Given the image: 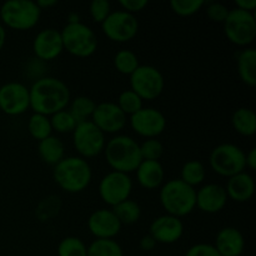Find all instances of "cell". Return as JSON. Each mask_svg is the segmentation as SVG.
Wrapping results in <instances>:
<instances>
[{"mask_svg":"<svg viewBox=\"0 0 256 256\" xmlns=\"http://www.w3.org/2000/svg\"><path fill=\"white\" fill-rule=\"evenodd\" d=\"M30 109L29 88L18 82L0 86V110L10 116H19Z\"/></svg>","mask_w":256,"mask_h":256,"instance_id":"13","label":"cell"},{"mask_svg":"<svg viewBox=\"0 0 256 256\" xmlns=\"http://www.w3.org/2000/svg\"><path fill=\"white\" fill-rule=\"evenodd\" d=\"M60 208H62L60 198L56 195H50L38 204L35 214L40 222H49L50 219L56 216L58 212H60Z\"/></svg>","mask_w":256,"mask_h":256,"instance_id":"34","label":"cell"},{"mask_svg":"<svg viewBox=\"0 0 256 256\" xmlns=\"http://www.w3.org/2000/svg\"><path fill=\"white\" fill-rule=\"evenodd\" d=\"M245 165L248 169L255 170L256 169V149L252 148L248 152H245Z\"/></svg>","mask_w":256,"mask_h":256,"instance_id":"45","label":"cell"},{"mask_svg":"<svg viewBox=\"0 0 256 256\" xmlns=\"http://www.w3.org/2000/svg\"><path fill=\"white\" fill-rule=\"evenodd\" d=\"M160 204L166 214L182 219L196 208V190L180 179L168 180L160 189Z\"/></svg>","mask_w":256,"mask_h":256,"instance_id":"4","label":"cell"},{"mask_svg":"<svg viewBox=\"0 0 256 256\" xmlns=\"http://www.w3.org/2000/svg\"><path fill=\"white\" fill-rule=\"evenodd\" d=\"M135 172L139 185L146 190H155L164 184L165 170L160 162L142 160Z\"/></svg>","mask_w":256,"mask_h":256,"instance_id":"22","label":"cell"},{"mask_svg":"<svg viewBox=\"0 0 256 256\" xmlns=\"http://www.w3.org/2000/svg\"><path fill=\"white\" fill-rule=\"evenodd\" d=\"M140 249L142 250V252H152V250L155 249V246H156V242L154 240V238L150 234L148 235H144V236L140 239Z\"/></svg>","mask_w":256,"mask_h":256,"instance_id":"43","label":"cell"},{"mask_svg":"<svg viewBox=\"0 0 256 256\" xmlns=\"http://www.w3.org/2000/svg\"><path fill=\"white\" fill-rule=\"evenodd\" d=\"M92 19L102 25L112 12V4L108 0H92L89 8Z\"/></svg>","mask_w":256,"mask_h":256,"instance_id":"38","label":"cell"},{"mask_svg":"<svg viewBox=\"0 0 256 256\" xmlns=\"http://www.w3.org/2000/svg\"><path fill=\"white\" fill-rule=\"evenodd\" d=\"M149 234L154 238L156 244H174L182 239L184 234V224L182 219L165 214L155 218L149 228Z\"/></svg>","mask_w":256,"mask_h":256,"instance_id":"17","label":"cell"},{"mask_svg":"<svg viewBox=\"0 0 256 256\" xmlns=\"http://www.w3.org/2000/svg\"><path fill=\"white\" fill-rule=\"evenodd\" d=\"M225 192L228 199L235 202H246L254 196L255 182L254 178L246 172H239L234 176L229 178L226 182Z\"/></svg>","mask_w":256,"mask_h":256,"instance_id":"21","label":"cell"},{"mask_svg":"<svg viewBox=\"0 0 256 256\" xmlns=\"http://www.w3.org/2000/svg\"><path fill=\"white\" fill-rule=\"evenodd\" d=\"M95 108H96V102L92 98L82 95V96H76L70 100L68 110L72 115V118L76 120L78 124H80V122L92 120Z\"/></svg>","mask_w":256,"mask_h":256,"instance_id":"26","label":"cell"},{"mask_svg":"<svg viewBox=\"0 0 256 256\" xmlns=\"http://www.w3.org/2000/svg\"><path fill=\"white\" fill-rule=\"evenodd\" d=\"M28 132H29L30 136L38 142H42V140L49 138L50 135H52L50 118L32 112V115L28 120Z\"/></svg>","mask_w":256,"mask_h":256,"instance_id":"29","label":"cell"},{"mask_svg":"<svg viewBox=\"0 0 256 256\" xmlns=\"http://www.w3.org/2000/svg\"><path fill=\"white\" fill-rule=\"evenodd\" d=\"M75 22H80V16L76 12H70L68 15V24H75Z\"/></svg>","mask_w":256,"mask_h":256,"instance_id":"48","label":"cell"},{"mask_svg":"<svg viewBox=\"0 0 256 256\" xmlns=\"http://www.w3.org/2000/svg\"><path fill=\"white\" fill-rule=\"evenodd\" d=\"M232 128L242 136H252L256 132V115L250 108H239L232 112Z\"/></svg>","mask_w":256,"mask_h":256,"instance_id":"25","label":"cell"},{"mask_svg":"<svg viewBox=\"0 0 256 256\" xmlns=\"http://www.w3.org/2000/svg\"><path fill=\"white\" fill-rule=\"evenodd\" d=\"M38 154L45 164L55 166L58 162H60L65 158L64 142L58 136L50 135L46 139L39 142Z\"/></svg>","mask_w":256,"mask_h":256,"instance_id":"24","label":"cell"},{"mask_svg":"<svg viewBox=\"0 0 256 256\" xmlns=\"http://www.w3.org/2000/svg\"><path fill=\"white\" fill-rule=\"evenodd\" d=\"M29 95L30 109L49 118L66 109L72 100L69 86L62 80L48 75L32 82Z\"/></svg>","mask_w":256,"mask_h":256,"instance_id":"1","label":"cell"},{"mask_svg":"<svg viewBox=\"0 0 256 256\" xmlns=\"http://www.w3.org/2000/svg\"><path fill=\"white\" fill-rule=\"evenodd\" d=\"M72 142L76 152L82 159L95 158L104 152L105 134L95 126L92 120L80 122L72 132Z\"/></svg>","mask_w":256,"mask_h":256,"instance_id":"10","label":"cell"},{"mask_svg":"<svg viewBox=\"0 0 256 256\" xmlns=\"http://www.w3.org/2000/svg\"><path fill=\"white\" fill-rule=\"evenodd\" d=\"M230 9L222 2H208L206 4V15L212 22H224L229 14Z\"/></svg>","mask_w":256,"mask_h":256,"instance_id":"39","label":"cell"},{"mask_svg":"<svg viewBox=\"0 0 256 256\" xmlns=\"http://www.w3.org/2000/svg\"><path fill=\"white\" fill-rule=\"evenodd\" d=\"M40 16L42 10L32 0H8L0 8V24L19 32L32 29Z\"/></svg>","mask_w":256,"mask_h":256,"instance_id":"5","label":"cell"},{"mask_svg":"<svg viewBox=\"0 0 256 256\" xmlns=\"http://www.w3.org/2000/svg\"><path fill=\"white\" fill-rule=\"evenodd\" d=\"M165 88L164 75L152 65H140L130 75V90L144 100H155L162 95Z\"/></svg>","mask_w":256,"mask_h":256,"instance_id":"9","label":"cell"},{"mask_svg":"<svg viewBox=\"0 0 256 256\" xmlns=\"http://www.w3.org/2000/svg\"><path fill=\"white\" fill-rule=\"evenodd\" d=\"M50 122H52V132H60V134H66V132H72L76 128V120L72 118L69 110L65 109L62 112H58L56 114L50 116Z\"/></svg>","mask_w":256,"mask_h":256,"instance_id":"35","label":"cell"},{"mask_svg":"<svg viewBox=\"0 0 256 256\" xmlns=\"http://www.w3.org/2000/svg\"><path fill=\"white\" fill-rule=\"evenodd\" d=\"M238 72L245 85L254 88L256 85V50L254 48H245L238 54Z\"/></svg>","mask_w":256,"mask_h":256,"instance_id":"23","label":"cell"},{"mask_svg":"<svg viewBox=\"0 0 256 256\" xmlns=\"http://www.w3.org/2000/svg\"><path fill=\"white\" fill-rule=\"evenodd\" d=\"M122 225H134L142 216V208L136 202L128 199L112 208Z\"/></svg>","mask_w":256,"mask_h":256,"instance_id":"28","label":"cell"},{"mask_svg":"<svg viewBox=\"0 0 256 256\" xmlns=\"http://www.w3.org/2000/svg\"><path fill=\"white\" fill-rule=\"evenodd\" d=\"M235 8L245 12H254L256 9V0H236L235 2Z\"/></svg>","mask_w":256,"mask_h":256,"instance_id":"44","label":"cell"},{"mask_svg":"<svg viewBox=\"0 0 256 256\" xmlns=\"http://www.w3.org/2000/svg\"><path fill=\"white\" fill-rule=\"evenodd\" d=\"M142 104H144V102H142V98H140L139 95L135 94V92L130 89L124 90V92H120L116 102V105L120 108V110H122L126 116L128 115L132 116L135 112L142 110V108H144Z\"/></svg>","mask_w":256,"mask_h":256,"instance_id":"32","label":"cell"},{"mask_svg":"<svg viewBox=\"0 0 256 256\" xmlns=\"http://www.w3.org/2000/svg\"><path fill=\"white\" fill-rule=\"evenodd\" d=\"M5 42H6V30L0 24V52H2V48H4Z\"/></svg>","mask_w":256,"mask_h":256,"instance_id":"47","label":"cell"},{"mask_svg":"<svg viewBox=\"0 0 256 256\" xmlns=\"http://www.w3.org/2000/svg\"><path fill=\"white\" fill-rule=\"evenodd\" d=\"M92 122L104 134H118L124 129L128 119L116 102H104L96 104Z\"/></svg>","mask_w":256,"mask_h":256,"instance_id":"15","label":"cell"},{"mask_svg":"<svg viewBox=\"0 0 256 256\" xmlns=\"http://www.w3.org/2000/svg\"><path fill=\"white\" fill-rule=\"evenodd\" d=\"M149 2L146 0H120L119 5L122 8V10L129 14L134 15L135 12H140L148 6Z\"/></svg>","mask_w":256,"mask_h":256,"instance_id":"42","label":"cell"},{"mask_svg":"<svg viewBox=\"0 0 256 256\" xmlns=\"http://www.w3.org/2000/svg\"><path fill=\"white\" fill-rule=\"evenodd\" d=\"M102 32L114 42H128L136 36L139 32V22L135 15L124 10L110 12L102 24Z\"/></svg>","mask_w":256,"mask_h":256,"instance_id":"11","label":"cell"},{"mask_svg":"<svg viewBox=\"0 0 256 256\" xmlns=\"http://www.w3.org/2000/svg\"><path fill=\"white\" fill-rule=\"evenodd\" d=\"M205 4L204 0H172L170 2V8L179 16H192Z\"/></svg>","mask_w":256,"mask_h":256,"instance_id":"36","label":"cell"},{"mask_svg":"<svg viewBox=\"0 0 256 256\" xmlns=\"http://www.w3.org/2000/svg\"><path fill=\"white\" fill-rule=\"evenodd\" d=\"M55 182L64 192L78 194L89 186L92 179V170L89 162L80 156H65L54 166Z\"/></svg>","mask_w":256,"mask_h":256,"instance_id":"2","label":"cell"},{"mask_svg":"<svg viewBox=\"0 0 256 256\" xmlns=\"http://www.w3.org/2000/svg\"><path fill=\"white\" fill-rule=\"evenodd\" d=\"M140 154L142 160H150V162H159L160 158L164 154V146L162 142L155 139H145L142 144H140Z\"/></svg>","mask_w":256,"mask_h":256,"instance_id":"37","label":"cell"},{"mask_svg":"<svg viewBox=\"0 0 256 256\" xmlns=\"http://www.w3.org/2000/svg\"><path fill=\"white\" fill-rule=\"evenodd\" d=\"M122 225L112 209H98L88 219V228L95 239H114Z\"/></svg>","mask_w":256,"mask_h":256,"instance_id":"18","label":"cell"},{"mask_svg":"<svg viewBox=\"0 0 256 256\" xmlns=\"http://www.w3.org/2000/svg\"><path fill=\"white\" fill-rule=\"evenodd\" d=\"M132 190V180L128 174L119 172H108L99 184V195L102 202L109 206L114 208L115 205L130 199Z\"/></svg>","mask_w":256,"mask_h":256,"instance_id":"12","label":"cell"},{"mask_svg":"<svg viewBox=\"0 0 256 256\" xmlns=\"http://www.w3.org/2000/svg\"><path fill=\"white\" fill-rule=\"evenodd\" d=\"M129 122L134 132L145 139H155L166 128V118L155 108H142L130 116Z\"/></svg>","mask_w":256,"mask_h":256,"instance_id":"14","label":"cell"},{"mask_svg":"<svg viewBox=\"0 0 256 256\" xmlns=\"http://www.w3.org/2000/svg\"><path fill=\"white\" fill-rule=\"evenodd\" d=\"M64 50L76 58H89L96 52L98 38L94 30L80 22L66 24L62 32Z\"/></svg>","mask_w":256,"mask_h":256,"instance_id":"6","label":"cell"},{"mask_svg":"<svg viewBox=\"0 0 256 256\" xmlns=\"http://www.w3.org/2000/svg\"><path fill=\"white\" fill-rule=\"evenodd\" d=\"M32 52L35 58L45 62H52L60 56V54L64 52L60 30L48 28L38 32L32 42Z\"/></svg>","mask_w":256,"mask_h":256,"instance_id":"16","label":"cell"},{"mask_svg":"<svg viewBox=\"0 0 256 256\" xmlns=\"http://www.w3.org/2000/svg\"><path fill=\"white\" fill-rule=\"evenodd\" d=\"M114 66L120 74L130 76L140 66L139 58L132 50H119L114 56Z\"/></svg>","mask_w":256,"mask_h":256,"instance_id":"31","label":"cell"},{"mask_svg":"<svg viewBox=\"0 0 256 256\" xmlns=\"http://www.w3.org/2000/svg\"><path fill=\"white\" fill-rule=\"evenodd\" d=\"M228 200L225 188L220 184L210 182L196 190V208L206 214L220 212L226 206Z\"/></svg>","mask_w":256,"mask_h":256,"instance_id":"19","label":"cell"},{"mask_svg":"<svg viewBox=\"0 0 256 256\" xmlns=\"http://www.w3.org/2000/svg\"><path fill=\"white\" fill-rule=\"evenodd\" d=\"M185 256H222L212 244L199 242L188 249Z\"/></svg>","mask_w":256,"mask_h":256,"instance_id":"41","label":"cell"},{"mask_svg":"<svg viewBox=\"0 0 256 256\" xmlns=\"http://www.w3.org/2000/svg\"><path fill=\"white\" fill-rule=\"evenodd\" d=\"M36 2V5L39 6V9L42 10V12L44 9H49V8L55 6V5L58 4L56 0H38V2Z\"/></svg>","mask_w":256,"mask_h":256,"instance_id":"46","label":"cell"},{"mask_svg":"<svg viewBox=\"0 0 256 256\" xmlns=\"http://www.w3.org/2000/svg\"><path fill=\"white\" fill-rule=\"evenodd\" d=\"M215 249L222 256H242L245 249L244 235L234 226H225L215 236Z\"/></svg>","mask_w":256,"mask_h":256,"instance_id":"20","label":"cell"},{"mask_svg":"<svg viewBox=\"0 0 256 256\" xmlns=\"http://www.w3.org/2000/svg\"><path fill=\"white\" fill-rule=\"evenodd\" d=\"M58 256H86L88 246L80 238L66 236L58 245Z\"/></svg>","mask_w":256,"mask_h":256,"instance_id":"33","label":"cell"},{"mask_svg":"<svg viewBox=\"0 0 256 256\" xmlns=\"http://www.w3.org/2000/svg\"><path fill=\"white\" fill-rule=\"evenodd\" d=\"M86 256H124V252L114 239H95L88 246Z\"/></svg>","mask_w":256,"mask_h":256,"instance_id":"30","label":"cell"},{"mask_svg":"<svg viewBox=\"0 0 256 256\" xmlns=\"http://www.w3.org/2000/svg\"><path fill=\"white\" fill-rule=\"evenodd\" d=\"M222 24L228 40L234 45L249 48V45L254 42L256 38V19L254 12L232 8Z\"/></svg>","mask_w":256,"mask_h":256,"instance_id":"7","label":"cell"},{"mask_svg":"<svg viewBox=\"0 0 256 256\" xmlns=\"http://www.w3.org/2000/svg\"><path fill=\"white\" fill-rule=\"evenodd\" d=\"M210 168L218 175L232 178L239 172H245V152L238 145L224 142L212 150L209 156Z\"/></svg>","mask_w":256,"mask_h":256,"instance_id":"8","label":"cell"},{"mask_svg":"<svg viewBox=\"0 0 256 256\" xmlns=\"http://www.w3.org/2000/svg\"><path fill=\"white\" fill-rule=\"evenodd\" d=\"M45 70H46V62H42L38 58H32L30 59V62L26 64V76L30 78L32 80L36 82V80L42 79V78L46 76L45 74Z\"/></svg>","mask_w":256,"mask_h":256,"instance_id":"40","label":"cell"},{"mask_svg":"<svg viewBox=\"0 0 256 256\" xmlns=\"http://www.w3.org/2000/svg\"><path fill=\"white\" fill-rule=\"evenodd\" d=\"M104 155L112 172L129 175L134 172L142 162L140 144L129 135H116L106 142Z\"/></svg>","mask_w":256,"mask_h":256,"instance_id":"3","label":"cell"},{"mask_svg":"<svg viewBox=\"0 0 256 256\" xmlns=\"http://www.w3.org/2000/svg\"><path fill=\"white\" fill-rule=\"evenodd\" d=\"M205 178H206V169L204 164L199 160H189L182 165L179 179L195 189V186H199L204 182Z\"/></svg>","mask_w":256,"mask_h":256,"instance_id":"27","label":"cell"}]
</instances>
